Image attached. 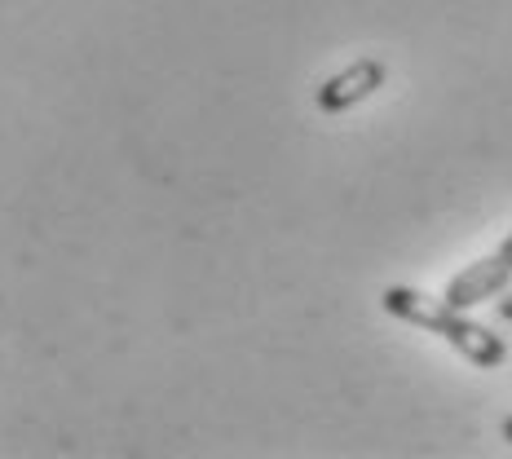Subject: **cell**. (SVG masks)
Wrapping results in <instances>:
<instances>
[{
    "label": "cell",
    "instance_id": "3",
    "mask_svg": "<svg viewBox=\"0 0 512 459\" xmlns=\"http://www.w3.org/2000/svg\"><path fill=\"white\" fill-rule=\"evenodd\" d=\"M508 283H512V230L495 252L482 256V261H473L468 270H460L451 283H446L442 301H451L455 309H473V305L490 301V296H499Z\"/></svg>",
    "mask_w": 512,
    "mask_h": 459
},
{
    "label": "cell",
    "instance_id": "2",
    "mask_svg": "<svg viewBox=\"0 0 512 459\" xmlns=\"http://www.w3.org/2000/svg\"><path fill=\"white\" fill-rule=\"evenodd\" d=\"M384 80H389L384 58H354L349 67H340L336 76H327L323 84H318L314 106L323 115H345V111H354V106L376 98V93L384 89Z\"/></svg>",
    "mask_w": 512,
    "mask_h": 459
},
{
    "label": "cell",
    "instance_id": "1",
    "mask_svg": "<svg viewBox=\"0 0 512 459\" xmlns=\"http://www.w3.org/2000/svg\"><path fill=\"white\" fill-rule=\"evenodd\" d=\"M380 309L389 318H398V323H411V327H420V332L446 340L464 362H473V367H482V371H495L508 362V340L486 332L473 318H464V309H455L451 301L424 296V292H415V287H384Z\"/></svg>",
    "mask_w": 512,
    "mask_h": 459
},
{
    "label": "cell",
    "instance_id": "4",
    "mask_svg": "<svg viewBox=\"0 0 512 459\" xmlns=\"http://www.w3.org/2000/svg\"><path fill=\"white\" fill-rule=\"evenodd\" d=\"M504 442L512 446V415H508V420H504Z\"/></svg>",
    "mask_w": 512,
    "mask_h": 459
}]
</instances>
